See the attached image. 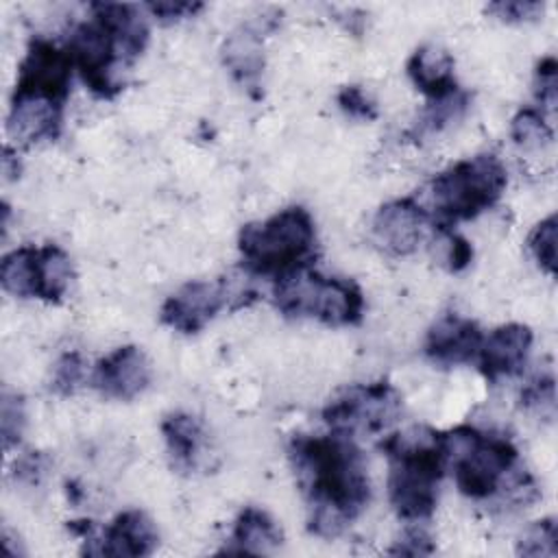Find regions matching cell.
Returning a JSON list of instances; mask_svg holds the SVG:
<instances>
[{
	"mask_svg": "<svg viewBox=\"0 0 558 558\" xmlns=\"http://www.w3.org/2000/svg\"><path fill=\"white\" fill-rule=\"evenodd\" d=\"M296 484L307 501V530L320 538L340 536L368 506L366 462L353 438L342 434H296L288 445Z\"/></svg>",
	"mask_w": 558,
	"mask_h": 558,
	"instance_id": "6da1fadb",
	"label": "cell"
},
{
	"mask_svg": "<svg viewBox=\"0 0 558 558\" xmlns=\"http://www.w3.org/2000/svg\"><path fill=\"white\" fill-rule=\"evenodd\" d=\"M83 556L109 558H144L159 545V534L153 519L137 508L120 512L102 532L94 536V527L83 536Z\"/></svg>",
	"mask_w": 558,
	"mask_h": 558,
	"instance_id": "7c38bea8",
	"label": "cell"
},
{
	"mask_svg": "<svg viewBox=\"0 0 558 558\" xmlns=\"http://www.w3.org/2000/svg\"><path fill=\"white\" fill-rule=\"evenodd\" d=\"M281 543H283L281 530L270 519V514L255 506H246L238 514L233 530H231L229 545H225L220 549V554L264 556V554H272L275 549H279Z\"/></svg>",
	"mask_w": 558,
	"mask_h": 558,
	"instance_id": "44dd1931",
	"label": "cell"
},
{
	"mask_svg": "<svg viewBox=\"0 0 558 558\" xmlns=\"http://www.w3.org/2000/svg\"><path fill=\"white\" fill-rule=\"evenodd\" d=\"M50 460L46 453L41 451H26L24 456H20L13 464V477L20 484H28V486H37L44 475L48 473Z\"/></svg>",
	"mask_w": 558,
	"mask_h": 558,
	"instance_id": "836d02e7",
	"label": "cell"
},
{
	"mask_svg": "<svg viewBox=\"0 0 558 558\" xmlns=\"http://www.w3.org/2000/svg\"><path fill=\"white\" fill-rule=\"evenodd\" d=\"M72 262L57 244L20 246L2 257V290L17 299L61 303L72 283Z\"/></svg>",
	"mask_w": 558,
	"mask_h": 558,
	"instance_id": "52a82bcc",
	"label": "cell"
},
{
	"mask_svg": "<svg viewBox=\"0 0 558 558\" xmlns=\"http://www.w3.org/2000/svg\"><path fill=\"white\" fill-rule=\"evenodd\" d=\"M482 340L484 333L475 320L460 314H442L427 329L423 353L432 364L451 368L475 362Z\"/></svg>",
	"mask_w": 558,
	"mask_h": 558,
	"instance_id": "2e32d148",
	"label": "cell"
},
{
	"mask_svg": "<svg viewBox=\"0 0 558 558\" xmlns=\"http://www.w3.org/2000/svg\"><path fill=\"white\" fill-rule=\"evenodd\" d=\"M277 26V13L272 17L262 15V20L238 26L222 46V63L231 76L253 96H262V72H264V33Z\"/></svg>",
	"mask_w": 558,
	"mask_h": 558,
	"instance_id": "9a60e30c",
	"label": "cell"
},
{
	"mask_svg": "<svg viewBox=\"0 0 558 558\" xmlns=\"http://www.w3.org/2000/svg\"><path fill=\"white\" fill-rule=\"evenodd\" d=\"M272 301L288 318H316L329 327H353L364 316V292L353 279L327 277L312 266L275 279Z\"/></svg>",
	"mask_w": 558,
	"mask_h": 558,
	"instance_id": "5b68a950",
	"label": "cell"
},
{
	"mask_svg": "<svg viewBox=\"0 0 558 558\" xmlns=\"http://www.w3.org/2000/svg\"><path fill=\"white\" fill-rule=\"evenodd\" d=\"M161 434L172 466L179 471H194L198 466L205 440L201 421L187 412H170L161 421Z\"/></svg>",
	"mask_w": 558,
	"mask_h": 558,
	"instance_id": "7402d4cb",
	"label": "cell"
},
{
	"mask_svg": "<svg viewBox=\"0 0 558 558\" xmlns=\"http://www.w3.org/2000/svg\"><path fill=\"white\" fill-rule=\"evenodd\" d=\"M392 556H429L434 554L432 536L423 527H408L399 541L388 549Z\"/></svg>",
	"mask_w": 558,
	"mask_h": 558,
	"instance_id": "e575fe53",
	"label": "cell"
},
{
	"mask_svg": "<svg viewBox=\"0 0 558 558\" xmlns=\"http://www.w3.org/2000/svg\"><path fill=\"white\" fill-rule=\"evenodd\" d=\"M89 9L118 39L126 65L133 63L148 44V24L142 17V11L135 4L124 2H94Z\"/></svg>",
	"mask_w": 558,
	"mask_h": 558,
	"instance_id": "ffe728a7",
	"label": "cell"
},
{
	"mask_svg": "<svg viewBox=\"0 0 558 558\" xmlns=\"http://www.w3.org/2000/svg\"><path fill=\"white\" fill-rule=\"evenodd\" d=\"M517 554L527 558H554L558 554V525L554 517L534 521L517 541Z\"/></svg>",
	"mask_w": 558,
	"mask_h": 558,
	"instance_id": "d4e9b609",
	"label": "cell"
},
{
	"mask_svg": "<svg viewBox=\"0 0 558 558\" xmlns=\"http://www.w3.org/2000/svg\"><path fill=\"white\" fill-rule=\"evenodd\" d=\"M63 102L37 94L13 92L7 116V133L13 142L31 146L37 142H52L61 135Z\"/></svg>",
	"mask_w": 558,
	"mask_h": 558,
	"instance_id": "ac0fdd59",
	"label": "cell"
},
{
	"mask_svg": "<svg viewBox=\"0 0 558 558\" xmlns=\"http://www.w3.org/2000/svg\"><path fill=\"white\" fill-rule=\"evenodd\" d=\"M519 401H521L523 410L551 418L554 412H556V379H554V373L547 371V373L534 375L521 388Z\"/></svg>",
	"mask_w": 558,
	"mask_h": 558,
	"instance_id": "4316f807",
	"label": "cell"
},
{
	"mask_svg": "<svg viewBox=\"0 0 558 558\" xmlns=\"http://www.w3.org/2000/svg\"><path fill=\"white\" fill-rule=\"evenodd\" d=\"M146 9L150 11L153 17H157L163 24H172L185 17L196 15L203 9V2H190V0H163V2H148Z\"/></svg>",
	"mask_w": 558,
	"mask_h": 558,
	"instance_id": "d590c367",
	"label": "cell"
},
{
	"mask_svg": "<svg viewBox=\"0 0 558 558\" xmlns=\"http://www.w3.org/2000/svg\"><path fill=\"white\" fill-rule=\"evenodd\" d=\"M545 11V2L538 0H499L490 2L486 7V13L493 17L506 22V24H521V22H532L538 20Z\"/></svg>",
	"mask_w": 558,
	"mask_h": 558,
	"instance_id": "d6a6232c",
	"label": "cell"
},
{
	"mask_svg": "<svg viewBox=\"0 0 558 558\" xmlns=\"http://www.w3.org/2000/svg\"><path fill=\"white\" fill-rule=\"evenodd\" d=\"M434 244L438 246L440 264H445L449 272L464 270L471 264V259H473V248H471L469 240H464L462 235L451 231L447 225L438 222Z\"/></svg>",
	"mask_w": 558,
	"mask_h": 558,
	"instance_id": "f1b7e54d",
	"label": "cell"
},
{
	"mask_svg": "<svg viewBox=\"0 0 558 558\" xmlns=\"http://www.w3.org/2000/svg\"><path fill=\"white\" fill-rule=\"evenodd\" d=\"M65 50L74 70H78L83 83L96 98L111 100L122 89L118 70L126 65V61L118 39L98 17L92 15V20L76 24L68 37Z\"/></svg>",
	"mask_w": 558,
	"mask_h": 558,
	"instance_id": "9c48e42d",
	"label": "cell"
},
{
	"mask_svg": "<svg viewBox=\"0 0 558 558\" xmlns=\"http://www.w3.org/2000/svg\"><path fill=\"white\" fill-rule=\"evenodd\" d=\"M556 238H558V220L556 214H549L541 222L534 225L527 238V248L534 262L541 270H545L549 277H556Z\"/></svg>",
	"mask_w": 558,
	"mask_h": 558,
	"instance_id": "484cf974",
	"label": "cell"
},
{
	"mask_svg": "<svg viewBox=\"0 0 558 558\" xmlns=\"http://www.w3.org/2000/svg\"><path fill=\"white\" fill-rule=\"evenodd\" d=\"M2 174H4V179L20 177V161L11 146H4V153H2Z\"/></svg>",
	"mask_w": 558,
	"mask_h": 558,
	"instance_id": "8d00e7d4",
	"label": "cell"
},
{
	"mask_svg": "<svg viewBox=\"0 0 558 558\" xmlns=\"http://www.w3.org/2000/svg\"><path fill=\"white\" fill-rule=\"evenodd\" d=\"M229 299L227 281H187L163 301L159 318L166 327L192 336L203 331Z\"/></svg>",
	"mask_w": 558,
	"mask_h": 558,
	"instance_id": "8fae6325",
	"label": "cell"
},
{
	"mask_svg": "<svg viewBox=\"0 0 558 558\" xmlns=\"http://www.w3.org/2000/svg\"><path fill=\"white\" fill-rule=\"evenodd\" d=\"M469 105H471V94L464 92L462 87H458L440 98H432L410 133L416 140L438 135V133L451 129L453 124H458L464 118Z\"/></svg>",
	"mask_w": 558,
	"mask_h": 558,
	"instance_id": "603a6c76",
	"label": "cell"
},
{
	"mask_svg": "<svg viewBox=\"0 0 558 558\" xmlns=\"http://www.w3.org/2000/svg\"><path fill=\"white\" fill-rule=\"evenodd\" d=\"M534 96L541 105L538 109L547 116L556 111L558 102V61L549 54L543 57L534 68Z\"/></svg>",
	"mask_w": 558,
	"mask_h": 558,
	"instance_id": "f546056e",
	"label": "cell"
},
{
	"mask_svg": "<svg viewBox=\"0 0 558 558\" xmlns=\"http://www.w3.org/2000/svg\"><path fill=\"white\" fill-rule=\"evenodd\" d=\"M447 469L458 490L475 501L508 495L510 501H532L536 488L532 477L519 469V451L510 438L486 434L473 425L442 432Z\"/></svg>",
	"mask_w": 558,
	"mask_h": 558,
	"instance_id": "7a4b0ae2",
	"label": "cell"
},
{
	"mask_svg": "<svg viewBox=\"0 0 558 558\" xmlns=\"http://www.w3.org/2000/svg\"><path fill=\"white\" fill-rule=\"evenodd\" d=\"M94 388L116 401H131L150 386V364L146 353L135 344H124L107 353L92 375Z\"/></svg>",
	"mask_w": 558,
	"mask_h": 558,
	"instance_id": "5bb4252c",
	"label": "cell"
},
{
	"mask_svg": "<svg viewBox=\"0 0 558 558\" xmlns=\"http://www.w3.org/2000/svg\"><path fill=\"white\" fill-rule=\"evenodd\" d=\"M532 342H534V333L527 325H521V323L501 325L493 329L488 336H484L475 362L482 375L490 384H497L499 379L514 377L523 371Z\"/></svg>",
	"mask_w": 558,
	"mask_h": 558,
	"instance_id": "e0dca14e",
	"label": "cell"
},
{
	"mask_svg": "<svg viewBox=\"0 0 558 558\" xmlns=\"http://www.w3.org/2000/svg\"><path fill=\"white\" fill-rule=\"evenodd\" d=\"M429 222L427 209L414 198L388 201L373 216V242L392 257H405L418 248Z\"/></svg>",
	"mask_w": 558,
	"mask_h": 558,
	"instance_id": "4fadbf2b",
	"label": "cell"
},
{
	"mask_svg": "<svg viewBox=\"0 0 558 558\" xmlns=\"http://www.w3.org/2000/svg\"><path fill=\"white\" fill-rule=\"evenodd\" d=\"M72 70L74 65L65 48H59L50 39L35 37L31 39L26 54L20 61L13 92L37 94L65 105Z\"/></svg>",
	"mask_w": 558,
	"mask_h": 558,
	"instance_id": "30bf717a",
	"label": "cell"
},
{
	"mask_svg": "<svg viewBox=\"0 0 558 558\" xmlns=\"http://www.w3.org/2000/svg\"><path fill=\"white\" fill-rule=\"evenodd\" d=\"M316 225L312 214L292 205L240 229L238 251L246 272L279 279L312 266L316 257Z\"/></svg>",
	"mask_w": 558,
	"mask_h": 558,
	"instance_id": "277c9868",
	"label": "cell"
},
{
	"mask_svg": "<svg viewBox=\"0 0 558 558\" xmlns=\"http://www.w3.org/2000/svg\"><path fill=\"white\" fill-rule=\"evenodd\" d=\"M453 68H456V61H453L451 52H447L445 48H440L436 44L418 46L405 63V72H408L412 85L421 94H425L427 100L440 98L460 87L456 83Z\"/></svg>",
	"mask_w": 558,
	"mask_h": 558,
	"instance_id": "d6986e66",
	"label": "cell"
},
{
	"mask_svg": "<svg viewBox=\"0 0 558 558\" xmlns=\"http://www.w3.org/2000/svg\"><path fill=\"white\" fill-rule=\"evenodd\" d=\"M83 373H85V364H83L81 353L68 351V353H63V355L57 360V364H54L50 388H52L57 395H61V397H70V395H74L76 388L81 386Z\"/></svg>",
	"mask_w": 558,
	"mask_h": 558,
	"instance_id": "4dcf8cb0",
	"label": "cell"
},
{
	"mask_svg": "<svg viewBox=\"0 0 558 558\" xmlns=\"http://www.w3.org/2000/svg\"><path fill=\"white\" fill-rule=\"evenodd\" d=\"M336 102L344 116L360 122H373L379 116L375 100L364 92L362 85H344L338 92Z\"/></svg>",
	"mask_w": 558,
	"mask_h": 558,
	"instance_id": "1f68e13d",
	"label": "cell"
},
{
	"mask_svg": "<svg viewBox=\"0 0 558 558\" xmlns=\"http://www.w3.org/2000/svg\"><path fill=\"white\" fill-rule=\"evenodd\" d=\"M508 185V172L495 153L466 157L432 179L429 192L440 225L473 220L490 209Z\"/></svg>",
	"mask_w": 558,
	"mask_h": 558,
	"instance_id": "8992f818",
	"label": "cell"
},
{
	"mask_svg": "<svg viewBox=\"0 0 558 558\" xmlns=\"http://www.w3.org/2000/svg\"><path fill=\"white\" fill-rule=\"evenodd\" d=\"M403 401L397 388L386 381L353 384L338 392L323 410V421L331 432L355 438L386 432L401 414Z\"/></svg>",
	"mask_w": 558,
	"mask_h": 558,
	"instance_id": "ba28073f",
	"label": "cell"
},
{
	"mask_svg": "<svg viewBox=\"0 0 558 558\" xmlns=\"http://www.w3.org/2000/svg\"><path fill=\"white\" fill-rule=\"evenodd\" d=\"M510 135L517 146L545 148L554 142V129L547 116L536 107H523L510 122Z\"/></svg>",
	"mask_w": 558,
	"mask_h": 558,
	"instance_id": "cb8c5ba5",
	"label": "cell"
},
{
	"mask_svg": "<svg viewBox=\"0 0 558 558\" xmlns=\"http://www.w3.org/2000/svg\"><path fill=\"white\" fill-rule=\"evenodd\" d=\"M388 458V499L399 519L427 521L438 504V486L447 471L442 432L412 425L379 442Z\"/></svg>",
	"mask_w": 558,
	"mask_h": 558,
	"instance_id": "3957f363",
	"label": "cell"
},
{
	"mask_svg": "<svg viewBox=\"0 0 558 558\" xmlns=\"http://www.w3.org/2000/svg\"><path fill=\"white\" fill-rule=\"evenodd\" d=\"M24 427H26V408H24L22 395L4 390L0 401V436H2L4 451L13 449L22 440Z\"/></svg>",
	"mask_w": 558,
	"mask_h": 558,
	"instance_id": "83f0119b",
	"label": "cell"
}]
</instances>
